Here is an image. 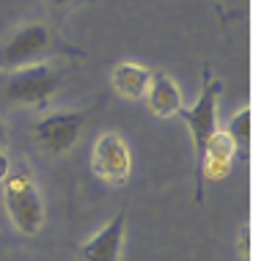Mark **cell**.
<instances>
[{"mask_svg": "<svg viewBox=\"0 0 253 261\" xmlns=\"http://www.w3.org/2000/svg\"><path fill=\"white\" fill-rule=\"evenodd\" d=\"M3 201L14 228L25 237H36L44 225V201L28 168L9 171L3 179Z\"/></svg>", "mask_w": 253, "mask_h": 261, "instance_id": "6da1fadb", "label": "cell"}, {"mask_svg": "<svg viewBox=\"0 0 253 261\" xmlns=\"http://www.w3.org/2000/svg\"><path fill=\"white\" fill-rule=\"evenodd\" d=\"M61 88V72H55L47 63H33L6 72L0 86V102L6 105H44Z\"/></svg>", "mask_w": 253, "mask_h": 261, "instance_id": "7a4b0ae2", "label": "cell"}, {"mask_svg": "<svg viewBox=\"0 0 253 261\" xmlns=\"http://www.w3.org/2000/svg\"><path fill=\"white\" fill-rule=\"evenodd\" d=\"M55 50V36L47 25H25L14 36L0 44V72H14L22 66L41 63Z\"/></svg>", "mask_w": 253, "mask_h": 261, "instance_id": "3957f363", "label": "cell"}, {"mask_svg": "<svg viewBox=\"0 0 253 261\" xmlns=\"http://www.w3.org/2000/svg\"><path fill=\"white\" fill-rule=\"evenodd\" d=\"M86 118H88L86 110L47 113V116H41L39 121L33 124V129H31L33 143H36L41 151L53 154V157L66 154L77 143V138H80L83 126H86Z\"/></svg>", "mask_w": 253, "mask_h": 261, "instance_id": "277c9868", "label": "cell"}, {"mask_svg": "<svg viewBox=\"0 0 253 261\" xmlns=\"http://www.w3.org/2000/svg\"><path fill=\"white\" fill-rule=\"evenodd\" d=\"M223 94V83L220 80H212V77H204V88L198 94L193 108L187 110H179L182 121L187 124L190 129V138H193V149L195 154H201L204 143L217 132V99Z\"/></svg>", "mask_w": 253, "mask_h": 261, "instance_id": "5b68a950", "label": "cell"}, {"mask_svg": "<svg viewBox=\"0 0 253 261\" xmlns=\"http://www.w3.org/2000/svg\"><path fill=\"white\" fill-rule=\"evenodd\" d=\"M91 171L108 185H124L132 176V154L130 146L118 132H105L96 138L94 154H91Z\"/></svg>", "mask_w": 253, "mask_h": 261, "instance_id": "8992f818", "label": "cell"}, {"mask_svg": "<svg viewBox=\"0 0 253 261\" xmlns=\"http://www.w3.org/2000/svg\"><path fill=\"white\" fill-rule=\"evenodd\" d=\"M124 225H127V212L121 209L113 220H108L83 245V258L86 261H118L121 245H124Z\"/></svg>", "mask_w": 253, "mask_h": 261, "instance_id": "52a82bcc", "label": "cell"}, {"mask_svg": "<svg viewBox=\"0 0 253 261\" xmlns=\"http://www.w3.org/2000/svg\"><path fill=\"white\" fill-rule=\"evenodd\" d=\"M146 108H149L157 118H173L179 116V110H185L182 105V88L173 77H168L163 72H154L151 83L146 88Z\"/></svg>", "mask_w": 253, "mask_h": 261, "instance_id": "ba28073f", "label": "cell"}, {"mask_svg": "<svg viewBox=\"0 0 253 261\" xmlns=\"http://www.w3.org/2000/svg\"><path fill=\"white\" fill-rule=\"evenodd\" d=\"M151 69L143 66V63H135V61H121L113 66V72H110V86L118 96H124V99L130 102H138L146 96V88H149L151 83Z\"/></svg>", "mask_w": 253, "mask_h": 261, "instance_id": "9c48e42d", "label": "cell"}, {"mask_svg": "<svg viewBox=\"0 0 253 261\" xmlns=\"http://www.w3.org/2000/svg\"><path fill=\"white\" fill-rule=\"evenodd\" d=\"M234 143L226 138V132H215L212 138L204 143V149L198 154V162H201V173L207 179H226L229 171H231V162H234Z\"/></svg>", "mask_w": 253, "mask_h": 261, "instance_id": "30bf717a", "label": "cell"}, {"mask_svg": "<svg viewBox=\"0 0 253 261\" xmlns=\"http://www.w3.org/2000/svg\"><path fill=\"white\" fill-rule=\"evenodd\" d=\"M250 124H253V116H250V108H242L231 116V121L226 124V138L234 143L237 151H248L250 149Z\"/></svg>", "mask_w": 253, "mask_h": 261, "instance_id": "8fae6325", "label": "cell"}, {"mask_svg": "<svg viewBox=\"0 0 253 261\" xmlns=\"http://www.w3.org/2000/svg\"><path fill=\"white\" fill-rule=\"evenodd\" d=\"M9 171H11V162H9V154H6V149H0V181L9 176Z\"/></svg>", "mask_w": 253, "mask_h": 261, "instance_id": "7c38bea8", "label": "cell"}, {"mask_svg": "<svg viewBox=\"0 0 253 261\" xmlns=\"http://www.w3.org/2000/svg\"><path fill=\"white\" fill-rule=\"evenodd\" d=\"M0 149H6V126L0 121Z\"/></svg>", "mask_w": 253, "mask_h": 261, "instance_id": "4fadbf2b", "label": "cell"}, {"mask_svg": "<svg viewBox=\"0 0 253 261\" xmlns=\"http://www.w3.org/2000/svg\"><path fill=\"white\" fill-rule=\"evenodd\" d=\"M50 3H55V6H63V3H69V0H50Z\"/></svg>", "mask_w": 253, "mask_h": 261, "instance_id": "5bb4252c", "label": "cell"}]
</instances>
